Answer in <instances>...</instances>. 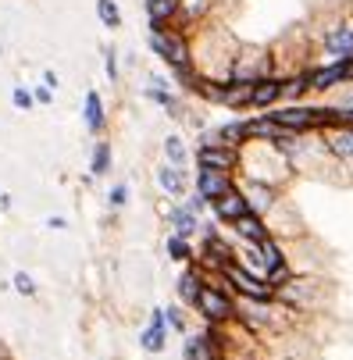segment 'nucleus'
I'll return each mask as SVG.
<instances>
[{
    "mask_svg": "<svg viewBox=\"0 0 353 360\" xmlns=\"http://www.w3.org/2000/svg\"><path fill=\"white\" fill-rule=\"evenodd\" d=\"M314 43L325 54V61H346L353 58V11H335L314 29Z\"/></svg>",
    "mask_w": 353,
    "mask_h": 360,
    "instance_id": "obj_1",
    "label": "nucleus"
},
{
    "mask_svg": "<svg viewBox=\"0 0 353 360\" xmlns=\"http://www.w3.org/2000/svg\"><path fill=\"white\" fill-rule=\"evenodd\" d=\"M193 311L204 318L207 325H236L239 321V303H236V296L225 289V282L218 275H211L207 285L200 289Z\"/></svg>",
    "mask_w": 353,
    "mask_h": 360,
    "instance_id": "obj_2",
    "label": "nucleus"
},
{
    "mask_svg": "<svg viewBox=\"0 0 353 360\" xmlns=\"http://www.w3.org/2000/svg\"><path fill=\"white\" fill-rule=\"evenodd\" d=\"M218 278H222L232 292H239V296H246V300L275 303V296H278V289H275L264 275H257L254 268H246L243 261H229V264L218 271Z\"/></svg>",
    "mask_w": 353,
    "mask_h": 360,
    "instance_id": "obj_3",
    "label": "nucleus"
},
{
    "mask_svg": "<svg viewBox=\"0 0 353 360\" xmlns=\"http://www.w3.org/2000/svg\"><path fill=\"white\" fill-rule=\"evenodd\" d=\"M146 46L154 50V58H161L165 65H182V61H193V46H189V36L179 32L175 25L161 29V32H150L146 36Z\"/></svg>",
    "mask_w": 353,
    "mask_h": 360,
    "instance_id": "obj_4",
    "label": "nucleus"
},
{
    "mask_svg": "<svg viewBox=\"0 0 353 360\" xmlns=\"http://www.w3.org/2000/svg\"><path fill=\"white\" fill-rule=\"evenodd\" d=\"M196 168H218V172H229L232 175L236 168H243V146H229V143H218V139L200 143Z\"/></svg>",
    "mask_w": 353,
    "mask_h": 360,
    "instance_id": "obj_5",
    "label": "nucleus"
},
{
    "mask_svg": "<svg viewBox=\"0 0 353 360\" xmlns=\"http://www.w3.org/2000/svg\"><path fill=\"white\" fill-rule=\"evenodd\" d=\"M268 118L285 132H318V108L304 104V100L300 104H285V108H271Z\"/></svg>",
    "mask_w": 353,
    "mask_h": 360,
    "instance_id": "obj_6",
    "label": "nucleus"
},
{
    "mask_svg": "<svg viewBox=\"0 0 353 360\" xmlns=\"http://www.w3.org/2000/svg\"><path fill=\"white\" fill-rule=\"evenodd\" d=\"M229 261H239V250L229 243V239H222V232H211V236H204V250H200V257H196V264H204L211 275H218Z\"/></svg>",
    "mask_w": 353,
    "mask_h": 360,
    "instance_id": "obj_7",
    "label": "nucleus"
},
{
    "mask_svg": "<svg viewBox=\"0 0 353 360\" xmlns=\"http://www.w3.org/2000/svg\"><path fill=\"white\" fill-rule=\"evenodd\" d=\"M246 211H254V207H250V200H246V193H243L239 182L229 193H222L218 200H211V214H214L218 225H236Z\"/></svg>",
    "mask_w": 353,
    "mask_h": 360,
    "instance_id": "obj_8",
    "label": "nucleus"
},
{
    "mask_svg": "<svg viewBox=\"0 0 353 360\" xmlns=\"http://www.w3.org/2000/svg\"><path fill=\"white\" fill-rule=\"evenodd\" d=\"M285 93V79L282 75H261L250 86V111H271Z\"/></svg>",
    "mask_w": 353,
    "mask_h": 360,
    "instance_id": "obj_9",
    "label": "nucleus"
},
{
    "mask_svg": "<svg viewBox=\"0 0 353 360\" xmlns=\"http://www.w3.org/2000/svg\"><path fill=\"white\" fill-rule=\"evenodd\" d=\"M307 82H311V93H328V89L346 86V61H325L318 68H307Z\"/></svg>",
    "mask_w": 353,
    "mask_h": 360,
    "instance_id": "obj_10",
    "label": "nucleus"
},
{
    "mask_svg": "<svg viewBox=\"0 0 353 360\" xmlns=\"http://www.w3.org/2000/svg\"><path fill=\"white\" fill-rule=\"evenodd\" d=\"M207 268L204 264H196V261H189V264H182V275H179V282H175V289H179V300L186 303V307H193L196 303V296H200V289L207 285Z\"/></svg>",
    "mask_w": 353,
    "mask_h": 360,
    "instance_id": "obj_11",
    "label": "nucleus"
},
{
    "mask_svg": "<svg viewBox=\"0 0 353 360\" xmlns=\"http://www.w3.org/2000/svg\"><path fill=\"white\" fill-rule=\"evenodd\" d=\"M193 186H196V193H200V196H204V200L211 203V200H218L222 193H229L236 182H232V175H229V172H218V168H196Z\"/></svg>",
    "mask_w": 353,
    "mask_h": 360,
    "instance_id": "obj_12",
    "label": "nucleus"
},
{
    "mask_svg": "<svg viewBox=\"0 0 353 360\" xmlns=\"http://www.w3.org/2000/svg\"><path fill=\"white\" fill-rule=\"evenodd\" d=\"M158 186L172 196V200H186L189 196V179H186V168H179V165H172V161H161L158 165Z\"/></svg>",
    "mask_w": 353,
    "mask_h": 360,
    "instance_id": "obj_13",
    "label": "nucleus"
},
{
    "mask_svg": "<svg viewBox=\"0 0 353 360\" xmlns=\"http://www.w3.org/2000/svg\"><path fill=\"white\" fill-rule=\"evenodd\" d=\"M146 18L150 32H161L182 18V0H146Z\"/></svg>",
    "mask_w": 353,
    "mask_h": 360,
    "instance_id": "obj_14",
    "label": "nucleus"
},
{
    "mask_svg": "<svg viewBox=\"0 0 353 360\" xmlns=\"http://www.w3.org/2000/svg\"><path fill=\"white\" fill-rule=\"evenodd\" d=\"M321 136H325V146H328V158L353 165V125H335V129H325Z\"/></svg>",
    "mask_w": 353,
    "mask_h": 360,
    "instance_id": "obj_15",
    "label": "nucleus"
},
{
    "mask_svg": "<svg viewBox=\"0 0 353 360\" xmlns=\"http://www.w3.org/2000/svg\"><path fill=\"white\" fill-rule=\"evenodd\" d=\"M243 193H246V200H250V207H254V211L275 207L278 196H282V189L275 182H264V179H246L243 182Z\"/></svg>",
    "mask_w": 353,
    "mask_h": 360,
    "instance_id": "obj_16",
    "label": "nucleus"
},
{
    "mask_svg": "<svg viewBox=\"0 0 353 360\" xmlns=\"http://www.w3.org/2000/svg\"><path fill=\"white\" fill-rule=\"evenodd\" d=\"M165 339H168V314L165 311H154V318H150V325L139 335V342H143L146 353H165V346H168Z\"/></svg>",
    "mask_w": 353,
    "mask_h": 360,
    "instance_id": "obj_17",
    "label": "nucleus"
},
{
    "mask_svg": "<svg viewBox=\"0 0 353 360\" xmlns=\"http://www.w3.org/2000/svg\"><path fill=\"white\" fill-rule=\"evenodd\" d=\"M207 139H218V143H229V146H246L250 143V115H239V118L218 125Z\"/></svg>",
    "mask_w": 353,
    "mask_h": 360,
    "instance_id": "obj_18",
    "label": "nucleus"
},
{
    "mask_svg": "<svg viewBox=\"0 0 353 360\" xmlns=\"http://www.w3.org/2000/svg\"><path fill=\"white\" fill-rule=\"evenodd\" d=\"M232 229H236V236H239L243 243H264V239L271 236V229H268V221L261 218V211H246Z\"/></svg>",
    "mask_w": 353,
    "mask_h": 360,
    "instance_id": "obj_19",
    "label": "nucleus"
},
{
    "mask_svg": "<svg viewBox=\"0 0 353 360\" xmlns=\"http://www.w3.org/2000/svg\"><path fill=\"white\" fill-rule=\"evenodd\" d=\"M82 118H86V129H89L93 136H100V132H104V125H108V115H104V100H100V93H96V89H89V93H86V108H82Z\"/></svg>",
    "mask_w": 353,
    "mask_h": 360,
    "instance_id": "obj_20",
    "label": "nucleus"
},
{
    "mask_svg": "<svg viewBox=\"0 0 353 360\" xmlns=\"http://www.w3.org/2000/svg\"><path fill=\"white\" fill-rule=\"evenodd\" d=\"M146 96L154 100L158 108H165L172 118H182V115H179V96L172 93V86H168L165 79H150V86H146Z\"/></svg>",
    "mask_w": 353,
    "mask_h": 360,
    "instance_id": "obj_21",
    "label": "nucleus"
},
{
    "mask_svg": "<svg viewBox=\"0 0 353 360\" xmlns=\"http://www.w3.org/2000/svg\"><path fill=\"white\" fill-rule=\"evenodd\" d=\"M285 129H278L268 115H250V139L257 143H282Z\"/></svg>",
    "mask_w": 353,
    "mask_h": 360,
    "instance_id": "obj_22",
    "label": "nucleus"
},
{
    "mask_svg": "<svg viewBox=\"0 0 353 360\" xmlns=\"http://www.w3.org/2000/svg\"><path fill=\"white\" fill-rule=\"evenodd\" d=\"M200 214L196 211H189L186 203H179V207L172 211V229H175V236H182V239H193L196 232H200Z\"/></svg>",
    "mask_w": 353,
    "mask_h": 360,
    "instance_id": "obj_23",
    "label": "nucleus"
},
{
    "mask_svg": "<svg viewBox=\"0 0 353 360\" xmlns=\"http://www.w3.org/2000/svg\"><path fill=\"white\" fill-rule=\"evenodd\" d=\"M172 68V82L179 86V89H186V93H196V86H200V75L196 72V61H182V65H168Z\"/></svg>",
    "mask_w": 353,
    "mask_h": 360,
    "instance_id": "obj_24",
    "label": "nucleus"
},
{
    "mask_svg": "<svg viewBox=\"0 0 353 360\" xmlns=\"http://www.w3.org/2000/svg\"><path fill=\"white\" fill-rule=\"evenodd\" d=\"M311 93V82H307V72H296V75H285V93L282 100H289V104H300Z\"/></svg>",
    "mask_w": 353,
    "mask_h": 360,
    "instance_id": "obj_25",
    "label": "nucleus"
},
{
    "mask_svg": "<svg viewBox=\"0 0 353 360\" xmlns=\"http://www.w3.org/2000/svg\"><path fill=\"white\" fill-rule=\"evenodd\" d=\"M111 172V143L108 139H100L93 146V161H89V175L100 179V175H108Z\"/></svg>",
    "mask_w": 353,
    "mask_h": 360,
    "instance_id": "obj_26",
    "label": "nucleus"
},
{
    "mask_svg": "<svg viewBox=\"0 0 353 360\" xmlns=\"http://www.w3.org/2000/svg\"><path fill=\"white\" fill-rule=\"evenodd\" d=\"M165 250H168V257H172V261H179V264H189V261H196V253H193L189 239H182V236H175V232L168 236Z\"/></svg>",
    "mask_w": 353,
    "mask_h": 360,
    "instance_id": "obj_27",
    "label": "nucleus"
},
{
    "mask_svg": "<svg viewBox=\"0 0 353 360\" xmlns=\"http://www.w3.org/2000/svg\"><path fill=\"white\" fill-rule=\"evenodd\" d=\"M165 161H172V165H179V168H186V161H189V146L182 143V136H168L165 139Z\"/></svg>",
    "mask_w": 353,
    "mask_h": 360,
    "instance_id": "obj_28",
    "label": "nucleus"
},
{
    "mask_svg": "<svg viewBox=\"0 0 353 360\" xmlns=\"http://www.w3.org/2000/svg\"><path fill=\"white\" fill-rule=\"evenodd\" d=\"M218 353H214V346L207 342V335H193L189 342H186V360H214Z\"/></svg>",
    "mask_w": 353,
    "mask_h": 360,
    "instance_id": "obj_29",
    "label": "nucleus"
},
{
    "mask_svg": "<svg viewBox=\"0 0 353 360\" xmlns=\"http://www.w3.org/2000/svg\"><path fill=\"white\" fill-rule=\"evenodd\" d=\"M96 18L104 22V29H118L122 25V11L115 0H96Z\"/></svg>",
    "mask_w": 353,
    "mask_h": 360,
    "instance_id": "obj_30",
    "label": "nucleus"
},
{
    "mask_svg": "<svg viewBox=\"0 0 353 360\" xmlns=\"http://www.w3.org/2000/svg\"><path fill=\"white\" fill-rule=\"evenodd\" d=\"M214 0H182V22H200L204 15H211Z\"/></svg>",
    "mask_w": 353,
    "mask_h": 360,
    "instance_id": "obj_31",
    "label": "nucleus"
},
{
    "mask_svg": "<svg viewBox=\"0 0 353 360\" xmlns=\"http://www.w3.org/2000/svg\"><path fill=\"white\" fill-rule=\"evenodd\" d=\"M165 314H168V328L186 332V303H172V307H165Z\"/></svg>",
    "mask_w": 353,
    "mask_h": 360,
    "instance_id": "obj_32",
    "label": "nucleus"
},
{
    "mask_svg": "<svg viewBox=\"0 0 353 360\" xmlns=\"http://www.w3.org/2000/svg\"><path fill=\"white\" fill-rule=\"evenodd\" d=\"M11 104H15L18 111H29V108L36 104V96H32L29 89H22V86H15V89H11Z\"/></svg>",
    "mask_w": 353,
    "mask_h": 360,
    "instance_id": "obj_33",
    "label": "nucleus"
},
{
    "mask_svg": "<svg viewBox=\"0 0 353 360\" xmlns=\"http://www.w3.org/2000/svg\"><path fill=\"white\" fill-rule=\"evenodd\" d=\"M15 289L22 292V296H36V282H32V275H25V271H15Z\"/></svg>",
    "mask_w": 353,
    "mask_h": 360,
    "instance_id": "obj_34",
    "label": "nucleus"
},
{
    "mask_svg": "<svg viewBox=\"0 0 353 360\" xmlns=\"http://www.w3.org/2000/svg\"><path fill=\"white\" fill-rule=\"evenodd\" d=\"M108 203H111L115 211H118V207H125V203H129V186H125V182H118V186L108 193Z\"/></svg>",
    "mask_w": 353,
    "mask_h": 360,
    "instance_id": "obj_35",
    "label": "nucleus"
},
{
    "mask_svg": "<svg viewBox=\"0 0 353 360\" xmlns=\"http://www.w3.org/2000/svg\"><path fill=\"white\" fill-rule=\"evenodd\" d=\"M104 68H108V79L118 82V54H115V46L104 50Z\"/></svg>",
    "mask_w": 353,
    "mask_h": 360,
    "instance_id": "obj_36",
    "label": "nucleus"
},
{
    "mask_svg": "<svg viewBox=\"0 0 353 360\" xmlns=\"http://www.w3.org/2000/svg\"><path fill=\"white\" fill-rule=\"evenodd\" d=\"M186 207H189V211H196V214H204V207H211V203H207L204 196H200V193H193V196H186Z\"/></svg>",
    "mask_w": 353,
    "mask_h": 360,
    "instance_id": "obj_37",
    "label": "nucleus"
},
{
    "mask_svg": "<svg viewBox=\"0 0 353 360\" xmlns=\"http://www.w3.org/2000/svg\"><path fill=\"white\" fill-rule=\"evenodd\" d=\"M32 96H36V104H50V100H54V89H50V86L43 82V86H36V93H32Z\"/></svg>",
    "mask_w": 353,
    "mask_h": 360,
    "instance_id": "obj_38",
    "label": "nucleus"
},
{
    "mask_svg": "<svg viewBox=\"0 0 353 360\" xmlns=\"http://www.w3.org/2000/svg\"><path fill=\"white\" fill-rule=\"evenodd\" d=\"M43 82H46L50 89H58V72H50V68H46V72H43Z\"/></svg>",
    "mask_w": 353,
    "mask_h": 360,
    "instance_id": "obj_39",
    "label": "nucleus"
},
{
    "mask_svg": "<svg viewBox=\"0 0 353 360\" xmlns=\"http://www.w3.org/2000/svg\"><path fill=\"white\" fill-rule=\"evenodd\" d=\"M214 360H229V356H214Z\"/></svg>",
    "mask_w": 353,
    "mask_h": 360,
    "instance_id": "obj_40",
    "label": "nucleus"
}]
</instances>
